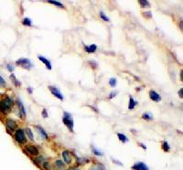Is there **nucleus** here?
I'll return each mask as SVG.
<instances>
[{
	"label": "nucleus",
	"mask_w": 183,
	"mask_h": 170,
	"mask_svg": "<svg viewBox=\"0 0 183 170\" xmlns=\"http://www.w3.org/2000/svg\"><path fill=\"white\" fill-rule=\"evenodd\" d=\"M14 105L13 100L9 97H6L2 101H0V112L8 113L11 111V108Z\"/></svg>",
	"instance_id": "f257e3e1"
},
{
	"label": "nucleus",
	"mask_w": 183,
	"mask_h": 170,
	"mask_svg": "<svg viewBox=\"0 0 183 170\" xmlns=\"http://www.w3.org/2000/svg\"><path fill=\"white\" fill-rule=\"evenodd\" d=\"M62 121H63L64 124L68 127V129L70 130L72 133H73V126H74V124H73V119L72 117L71 113H69L67 112H63V116H62Z\"/></svg>",
	"instance_id": "f03ea898"
},
{
	"label": "nucleus",
	"mask_w": 183,
	"mask_h": 170,
	"mask_svg": "<svg viewBox=\"0 0 183 170\" xmlns=\"http://www.w3.org/2000/svg\"><path fill=\"white\" fill-rule=\"evenodd\" d=\"M16 64L18 66H21L22 68L26 69V70H30V69L33 67L32 62L30 61V60H29L27 58H22V59L17 60L16 61Z\"/></svg>",
	"instance_id": "7ed1b4c3"
},
{
	"label": "nucleus",
	"mask_w": 183,
	"mask_h": 170,
	"mask_svg": "<svg viewBox=\"0 0 183 170\" xmlns=\"http://www.w3.org/2000/svg\"><path fill=\"white\" fill-rule=\"evenodd\" d=\"M15 139L18 144L26 143V136L24 135V131L22 129H17L15 133Z\"/></svg>",
	"instance_id": "20e7f679"
},
{
	"label": "nucleus",
	"mask_w": 183,
	"mask_h": 170,
	"mask_svg": "<svg viewBox=\"0 0 183 170\" xmlns=\"http://www.w3.org/2000/svg\"><path fill=\"white\" fill-rule=\"evenodd\" d=\"M49 89L50 92H51L56 98H58V99L61 100V101H63V100H64V96L62 95V93L61 92V91H60L57 87H54V86H49Z\"/></svg>",
	"instance_id": "39448f33"
},
{
	"label": "nucleus",
	"mask_w": 183,
	"mask_h": 170,
	"mask_svg": "<svg viewBox=\"0 0 183 170\" xmlns=\"http://www.w3.org/2000/svg\"><path fill=\"white\" fill-rule=\"evenodd\" d=\"M61 155H62V158H63L65 164H68V165H70V164L72 163V161L71 153L69 152L68 150H64V151H62Z\"/></svg>",
	"instance_id": "423d86ee"
},
{
	"label": "nucleus",
	"mask_w": 183,
	"mask_h": 170,
	"mask_svg": "<svg viewBox=\"0 0 183 170\" xmlns=\"http://www.w3.org/2000/svg\"><path fill=\"white\" fill-rule=\"evenodd\" d=\"M26 150H27V152L31 155H38L40 153L39 149L34 146H31V144H28V146H26Z\"/></svg>",
	"instance_id": "0eeeda50"
},
{
	"label": "nucleus",
	"mask_w": 183,
	"mask_h": 170,
	"mask_svg": "<svg viewBox=\"0 0 183 170\" xmlns=\"http://www.w3.org/2000/svg\"><path fill=\"white\" fill-rule=\"evenodd\" d=\"M132 169H133V170H149L148 167L143 162L136 163L135 165L132 167Z\"/></svg>",
	"instance_id": "6e6552de"
},
{
	"label": "nucleus",
	"mask_w": 183,
	"mask_h": 170,
	"mask_svg": "<svg viewBox=\"0 0 183 170\" xmlns=\"http://www.w3.org/2000/svg\"><path fill=\"white\" fill-rule=\"evenodd\" d=\"M149 97L153 102H160L161 101V96L159 93L155 91H150L149 92Z\"/></svg>",
	"instance_id": "1a4fd4ad"
},
{
	"label": "nucleus",
	"mask_w": 183,
	"mask_h": 170,
	"mask_svg": "<svg viewBox=\"0 0 183 170\" xmlns=\"http://www.w3.org/2000/svg\"><path fill=\"white\" fill-rule=\"evenodd\" d=\"M6 125H7V127L11 131H13L17 128V124L14 120H12V119H7V120H6Z\"/></svg>",
	"instance_id": "9d476101"
},
{
	"label": "nucleus",
	"mask_w": 183,
	"mask_h": 170,
	"mask_svg": "<svg viewBox=\"0 0 183 170\" xmlns=\"http://www.w3.org/2000/svg\"><path fill=\"white\" fill-rule=\"evenodd\" d=\"M38 59H39L41 62H43V63L46 65V68L48 69V70H51V69H52V67H51V63H50V61H49L48 59H46L45 57L39 55V56H38Z\"/></svg>",
	"instance_id": "9b49d317"
},
{
	"label": "nucleus",
	"mask_w": 183,
	"mask_h": 170,
	"mask_svg": "<svg viewBox=\"0 0 183 170\" xmlns=\"http://www.w3.org/2000/svg\"><path fill=\"white\" fill-rule=\"evenodd\" d=\"M96 49H97V46L95 44H93V45H90V46L84 45V50L87 53H93L96 51Z\"/></svg>",
	"instance_id": "f8f14e48"
},
{
	"label": "nucleus",
	"mask_w": 183,
	"mask_h": 170,
	"mask_svg": "<svg viewBox=\"0 0 183 170\" xmlns=\"http://www.w3.org/2000/svg\"><path fill=\"white\" fill-rule=\"evenodd\" d=\"M17 106H18V109H19L20 112H21L22 117H26V110H25L24 104L22 103V102L19 99H17Z\"/></svg>",
	"instance_id": "ddd939ff"
},
{
	"label": "nucleus",
	"mask_w": 183,
	"mask_h": 170,
	"mask_svg": "<svg viewBox=\"0 0 183 170\" xmlns=\"http://www.w3.org/2000/svg\"><path fill=\"white\" fill-rule=\"evenodd\" d=\"M36 128H37L38 132H39V133L41 135V136L44 138V139H48L49 136H48V134L46 133L45 130H44L41 126H40V125H36Z\"/></svg>",
	"instance_id": "4468645a"
},
{
	"label": "nucleus",
	"mask_w": 183,
	"mask_h": 170,
	"mask_svg": "<svg viewBox=\"0 0 183 170\" xmlns=\"http://www.w3.org/2000/svg\"><path fill=\"white\" fill-rule=\"evenodd\" d=\"M136 105H137V102L134 100L133 97L130 96V97H129V105H128V109H129V110H133Z\"/></svg>",
	"instance_id": "2eb2a0df"
},
{
	"label": "nucleus",
	"mask_w": 183,
	"mask_h": 170,
	"mask_svg": "<svg viewBox=\"0 0 183 170\" xmlns=\"http://www.w3.org/2000/svg\"><path fill=\"white\" fill-rule=\"evenodd\" d=\"M90 170H105V167L103 164L98 163V164H95L94 166H93V167Z\"/></svg>",
	"instance_id": "dca6fc26"
},
{
	"label": "nucleus",
	"mask_w": 183,
	"mask_h": 170,
	"mask_svg": "<svg viewBox=\"0 0 183 170\" xmlns=\"http://www.w3.org/2000/svg\"><path fill=\"white\" fill-rule=\"evenodd\" d=\"M55 165H56V167H58V168H60V169H65V163H63L62 162V160H56V162H55Z\"/></svg>",
	"instance_id": "f3484780"
},
{
	"label": "nucleus",
	"mask_w": 183,
	"mask_h": 170,
	"mask_svg": "<svg viewBox=\"0 0 183 170\" xmlns=\"http://www.w3.org/2000/svg\"><path fill=\"white\" fill-rule=\"evenodd\" d=\"M22 24L26 27H31V25H32V23H31V19L29 17H25L23 19V21H22Z\"/></svg>",
	"instance_id": "a211bd4d"
},
{
	"label": "nucleus",
	"mask_w": 183,
	"mask_h": 170,
	"mask_svg": "<svg viewBox=\"0 0 183 170\" xmlns=\"http://www.w3.org/2000/svg\"><path fill=\"white\" fill-rule=\"evenodd\" d=\"M142 118L145 119V120H148V121L152 120V119H153L152 113H150V112H146V113H144V114L142 115Z\"/></svg>",
	"instance_id": "6ab92c4d"
},
{
	"label": "nucleus",
	"mask_w": 183,
	"mask_h": 170,
	"mask_svg": "<svg viewBox=\"0 0 183 170\" xmlns=\"http://www.w3.org/2000/svg\"><path fill=\"white\" fill-rule=\"evenodd\" d=\"M117 136H118V138H119V140L121 141V142H123V143H127V142L128 141V139L127 138V136H125V135H123V134L118 133V134H117Z\"/></svg>",
	"instance_id": "aec40b11"
},
{
	"label": "nucleus",
	"mask_w": 183,
	"mask_h": 170,
	"mask_svg": "<svg viewBox=\"0 0 183 170\" xmlns=\"http://www.w3.org/2000/svg\"><path fill=\"white\" fill-rule=\"evenodd\" d=\"M48 3L52 4V5L56 6V7H58V8H64L63 4H61V3L59 2V1H48Z\"/></svg>",
	"instance_id": "412c9836"
},
{
	"label": "nucleus",
	"mask_w": 183,
	"mask_h": 170,
	"mask_svg": "<svg viewBox=\"0 0 183 170\" xmlns=\"http://www.w3.org/2000/svg\"><path fill=\"white\" fill-rule=\"evenodd\" d=\"M92 150H93V153L94 155H98V156H102V155H104L102 152H101L100 150H98L97 148H95V147H94L93 146H92Z\"/></svg>",
	"instance_id": "4be33fe9"
},
{
	"label": "nucleus",
	"mask_w": 183,
	"mask_h": 170,
	"mask_svg": "<svg viewBox=\"0 0 183 170\" xmlns=\"http://www.w3.org/2000/svg\"><path fill=\"white\" fill-rule=\"evenodd\" d=\"M26 134L28 135L29 138L31 140V141H34V136H33V134H32V132H31V130L29 128H26Z\"/></svg>",
	"instance_id": "5701e85b"
},
{
	"label": "nucleus",
	"mask_w": 183,
	"mask_h": 170,
	"mask_svg": "<svg viewBox=\"0 0 183 170\" xmlns=\"http://www.w3.org/2000/svg\"><path fill=\"white\" fill-rule=\"evenodd\" d=\"M163 150L165 151V152H169V150H170V146L167 141L163 142Z\"/></svg>",
	"instance_id": "b1692460"
},
{
	"label": "nucleus",
	"mask_w": 183,
	"mask_h": 170,
	"mask_svg": "<svg viewBox=\"0 0 183 170\" xmlns=\"http://www.w3.org/2000/svg\"><path fill=\"white\" fill-rule=\"evenodd\" d=\"M10 78L12 79V80H13V83H15L16 86H18V87H19V86L21 85V83L17 80V78L15 77V75H14V74H11V75H10Z\"/></svg>",
	"instance_id": "393cba45"
},
{
	"label": "nucleus",
	"mask_w": 183,
	"mask_h": 170,
	"mask_svg": "<svg viewBox=\"0 0 183 170\" xmlns=\"http://www.w3.org/2000/svg\"><path fill=\"white\" fill-rule=\"evenodd\" d=\"M139 4L141 5L142 8H149L150 7V4L148 1L147 0H143V1H139Z\"/></svg>",
	"instance_id": "a878e982"
},
{
	"label": "nucleus",
	"mask_w": 183,
	"mask_h": 170,
	"mask_svg": "<svg viewBox=\"0 0 183 170\" xmlns=\"http://www.w3.org/2000/svg\"><path fill=\"white\" fill-rule=\"evenodd\" d=\"M116 83H117V80L116 78H111L109 80V85L111 87H116Z\"/></svg>",
	"instance_id": "bb28decb"
},
{
	"label": "nucleus",
	"mask_w": 183,
	"mask_h": 170,
	"mask_svg": "<svg viewBox=\"0 0 183 170\" xmlns=\"http://www.w3.org/2000/svg\"><path fill=\"white\" fill-rule=\"evenodd\" d=\"M42 167L45 168L46 170H50L51 169V165H50V164L49 163V162H43V164H42Z\"/></svg>",
	"instance_id": "cd10ccee"
},
{
	"label": "nucleus",
	"mask_w": 183,
	"mask_h": 170,
	"mask_svg": "<svg viewBox=\"0 0 183 170\" xmlns=\"http://www.w3.org/2000/svg\"><path fill=\"white\" fill-rule=\"evenodd\" d=\"M100 17H101V18H102L103 20H104V21H106V22H109V21H110L109 17H106V16L104 14V12H103V11H101V12H100Z\"/></svg>",
	"instance_id": "c85d7f7f"
},
{
	"label": "nucleus",
	"mask_w": 183,
	"mask_h": 170,
	"mask_svg": "<svg viewBox=\"0 0 183 170\" xmlns=\"http://www.w3.org/2000/svg\"><path fill=\"white\" fill-rule=\"evenodd\" d=\"M6 85V81L4 80V79L0 76V86H5Z\"/></svg>",
	"instance_id": "c756f323"
},
{
	"label": "nucleus",
	"mask_w": 183,
	"mask_h": 170,
	"mask_svg": "<svg viewBox=\"0 0 183 170\" xmlns=\"http://www.w3.org/2000/svg\"><path fill=\"white\" fill-rule=\"evenodd\" d=\"M7 68H8V70L10 72H12V71H14V67H13V66H11L10 64H8V65H7Z\"/></svg>",
	"instance_id": "7c9ffc66"
},
{
	"label": "nucleus",
	"mask_w": 183,
	"mask_h": 170,
	"mask_svg": "<svg viewBox=\"0 0 183 170\" xmlns=\"http://www.w3.org/2000/svg\"><path fill=\"white\" fill-rule=\"evenodd\" d=\"M42 115H43L44 118H47L48 117V113H47L46 109H43V111H42Z\"/></svg>",
	"instance_id": "2f4dec72"
},
{
	"label": "nucleus",
	"mask_w": 183,
	"mask_h": 170,
	"mask_svg": "<svg viewBox=\"0 0 183 170\" xmlns=\"http://www.w3.org/2000/svg\"><path fill=\"white\" fill-rule=\"evenodd\" d=\"M89 63L91 64V66H93V68H94V69H95V68H97V63H96V62H94V61H89Z\"/></svg>",
	"instance_id": "473e14b6"
},
{
	"label": "nucleus",
	"mask_w": 183,
	"mask_h": 170,
	"mask_svg": "<svg viewBox=\"0 0 183 170\" xmlns=\"http://www.w3.org/2000/svg\"><path fill=\"white\" fill-rule=\"evenodd\" d=\"M179 95H180V97L181 99L183 98V88H180V91H179Z\"/></svg>",
	"instance_id": "72a5a7b5"
},
{
	"label": "nucleus",
	"mask_w": 183,
	"mask_h": 170,
	"mask_svg": "<svg viewBox=\"0 0 183 170\" xmlns=\"http://www.w3.org/2000/svg\"><path fill=\"white\" fill-rule=\"evenodd\" d=\"M116 93H117L116 92H111V93H110V95H109V99H112L113 97H115V96L116 95Z\"/></svg>",
	"instance_id": "f704fd0d"
},
{
	"label": "nucleus",
	"mask_w": 183,
	"mask_h": 170,
	"mask_svg": "<svg viewBox=\"0 0 183 170\" xmlns=\"http://www.w3.org/2000/svg\"><path fill=\"white\" fill-rule=\"evenodd\" d=\"M144 15H145V16H148V17H152V15H151V12H145Z\"/></svg>",
	"instance_id": "c9c22d12"
},
{
	"label": "nucleus",
	"mask_w": 183,
	"mask_h": 170,
	"mask_svg": "<svg viewBox=\"0 0 183 170\" xmlns=\"http://www.w3.org/2000/svg\"><path fill=\"white\" fill-rule=\"evenodd\" d=\"M69 170H81V169L78 168V167H72V168H70Z\"/></svg>",
	"instance_id": "e433bc0d"
},
{
	"label": "nucleus",
	"mask_w": 183,
	"mask_h": 170,
	"mask_svg": "<svg viewBox=\"0 0 183 170\" xmlns=\"http://www.w3.org/2000/svg\"><path fill=\"white\" fill-rule=\"evenodd\" d=\"M139 146H140L141 147H144V149H147V147L145 146V144H141V143H139Z\"/></svg>",
	"instance_id": "4c0bfd02"
},
{
	"label": "nucleus",
	"mask_w": 183,
	"mask_h": 170,
	"mask_svg": "<svg viewBox=\"0 0 183 170\" xmlns=\"http://www.w3.org/2000/svg\"><path fill=\"white\" fill-rule=\"evenodd\" d=\"M28 91H29V93L32 92V90H31V88H28Z\"/></svg>",
	"instance_id": "58836bf2"
},
{
	"label": "nucleus",
	"mask_w": 183,
	"mask_h": 170,
	"mask_svg": "<svg viewBox=\"0 0 183 170\" xmlns=\"http://www.w3.org/2000/svg\"><path fill=\"white\" fill-rule=\"evenodd\" d=\"M180 79H181V80H183V77H182V71H180Z\"/></svg>",
	"instance_id": "ea45409f"
}]
</instances>
